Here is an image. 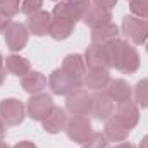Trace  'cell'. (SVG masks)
Masks as SVG:
<instances>
[{
	"mask_svg": "<svg viewBox=\"0 0 148 148\" xmlns=\"http://www.w3.org/2000/svg\"><path fill=\"white\" fill-rule=\"evenodd\" d=\"M115 148H136L133 143H126V141H121L119 145H115Z\"/></svg>",
	"mask_w": 148,
	"mask_h": 148,
	"instance_id": "836d02e7",
	"label": "cell"
},
{
	"mask_svg": "<svg viewBox=\"0 0 148 148\" xmlns=\"http://www.w3.org/2000/svg\"><path fill=\"white\" fill-rule=\"evenodd\" d=\"M0 9L10 17H14L21 10V0H0Z\"/></svg>",
	"mask_w": 148,
	"mask_h": 148,
	"instance_id": "83f0119b",
	"label": "cell"
},
{
	"mask_svg": "<svg viewBox=\"0 0 148 148\" xmlns=\"http://www.w3.org/2000/svg\"><path fill=\"white\" fill-rule=\"evenodd\" d=\"M53 109V98L52 95L48 93H36V95H31V98L28 100V105H26V112L28 115L33 119V121H43L48 112Z\"/></svg>",
	"mask_w": 148,
	"mask_h": 148,
	"instance_id": "52a82bcc",
	"label": "cell"
},
{
	"mask_svg": "<svg viewBox=\"0 0 148 148\" xmlns=\"http://www.w3.org/2000/svg\"><path fill=\"white\" fill-rule=\"evenodd\" d=\"M138 148H148V134L141 138V141H140V147H138Z\"/></svg>",
	"mask_w": 148,
	"mask_h": 148,
	"instance_id": "e575fe53",
	"label": "cell"
},
{
	"mask_svg": "<svg viewBox=\"0 0 148 148\" xmlns=\"http://www.w3.org/2000/svg\"><path fill=\"white\" fill-rule=\"evenodd\" d=\"M5 69H7V73L14 74L17 77H23V76H26L31 71V66H29V60L26 57L12 53V55H9L5 59Z\"/></svg>",
	"mask_w": 148,
	"mask_h": 148,
	"instance_id": "603a6c76",
	"label": "cell"
},
{
	"mask_svg": "<svg viewBox=\"0 0 148 148\" xmlns=\"http://www.w3.org/2000/svg\"><path fill=\"white\" fill-rule=\"evenodd\" d=\"M122 35L127 38L133 45H143L148 41V21L136 17V16H126L121 24Z\"/></svg>",
	"mask_w": 148,
	"mask_h": 148,
	"instance_id": "7a4b0ae2",
	"label": "cell"
},
{
	"mask_svg": "<svg viewBox=\"0 0 148 148\" xmlns=\"http://www.w3.org/2000/svg\"><path fill=\"white\" fill-rule=\"evenodd\" d=\"M60 69L66 74H69L74 81L83 84V79H84V74H86V64H84V57L81 53H69V55H66Z\"/></svg>",
	"mask_w": 148,
	"mask_h": 148,
	"instance_id": "4fadbf2b",
	"label": "cell"
},
{
	"mask_svg": "<svg viewBox=\"0 0 148 148\" xmlns=\"http://www.w3.org/2000/svg\"><path fill=\"white\" fill-rule=\"evenodd\" d=\"M12 21H10V16L9 14H5L2 9H0V33H3L7 28H9V24H10Z\"/></svg>",
	"mask_w": 148,
	"mask_h": 148,
	"instance_id": "f1b7e54d",
	"label": "cell"
},
{
	"mask_svg": "<svg viewBox=\"0 0 148 148\" xmlns=\"http://www.w3.org/2000/svg\"><path fill=\"white\" fill-rule=\"evenodd\" d=\"M66 110L71 115H90L91 95L83 88L73 90L69 95H66Z\"/></svg>",
	"mask_w": 148,
	"mask_h": 148,
	"instance_id": "8992f818",
	"label": "cell"
},
{
	"mask_svg": "<svg viewBox=\"0 0 148 148\" xmlns=\"http://www.w3.org/2000/svg\"><path fill=\"white\" fill-rule=\"evenodd\" d=\"M67 110L66 109H60V107H55L48 112V115L41 121V126H43V131L48 133V134H57L60 131H66V126H67Z\"/></svg>",
	"mask_w": 148,
	"mask_h": 148,
	"instance_id": "7c38bea8",
	"label": "cell"
},
{
	"mask_svg": "<svg viewBox=\"0 0 148 148\" xmlns=\"http://www.w3.org/2000/svg\"><path fill=\"white\" fill-rule=\"evenodd\" d=\"M91 3L100 5V7H103V9H109V10H112V9L117 5V0H91Z\"/></svg>",
	"mask_w": 148,
	"mask_h": 148,
	"instance_id": "f546056e",
	"label": "cell"
},
{
	"mask_svg": "<svg viewBox=\"0 0 148 148\" xmlns=\"http://www.w3.org/2000/svg\"><path fill=\"white\" fill-rule=\"evenodd\" d=\"M129 133H131V129L129 127H126L117 117H109L107 121H105V127H103V134L107 136V140L109 141H114V143H121V141H124L127 136H129Z\"/></svg>",
	"mask_w": 148,
	"mask_h": 148,
	"instance_id": "d6986e66",
	"label": "cell"
},
{
	"mask_svg": "<svg viewBox=\"0 0 148 148\" xmlns=\"http://www.w3.org/2000/svg\"><path fill=\"white\" fill-rule=\"evenodd\" d=\"M12 148H36V145H35L33 141H28V140H24V141H19V143H16Z\"/></svg>",
	"mask_w": 148,
	"mask_h": 148,
	"instance_id": "1f68e13d",
	"label": "cell"
},
{
	"mask_svg": "<svg viewBox=\"0 0 148 148\" xmlns=\"http://www.w3.org/2000/svg\"><path fill=\"white\" fill-rule=\"evenodd\" d=\"M52 2H57V0H52Z\"/></svg>",
	"mask_w": 148,
	"mask_h": 148,
	"instance_id": "74e56055",
	"label": "cell"
},
{
	"mask_svg": "<svg viewBox=\"0 0 148 148\" xmlns=\"http://www.w3.org/2000/svg\"><path fill=\"white\" fill-rule=\"evenodd\" d=\"M107 50L110 57V66L115 67L119 73L134 74L140 69V53L131 41L115 38L114 41L107 43Z\"/></svg>",
	"mask_w": 148,
	"mask_h": 148,
	"instance_id": "6da1fadb",
	"label": "cell"
},
{
	"mask_svg": "<svg viewBox=\"0 0 148 148\" xmlns=\"http://www.w3.org/2000/svg\"><path fill=\"white\" fill-rule=\"evenodd\" d=\"M117 36H119V26L115 23H107V24L91 28V43L107 45L114 41Z\"/></svg>",
	"mask_w": 148,
	"mask_h": 148,
	"instance_id": "44dd1931",
	"label": "cell"
},
{
	"mask_svg": "<svg viewBox=\"0 0 148 148\" xmlns=\"http://www.w3.org/2000/svg\"><path fill=\"white\" fill-rule=\"evenodd\" d=\"M74 24L73 21H67V19H62V17H53L52 16V21H50V28H48V35L57 40V41H62V40H67V38L73 35L74 31Z\"/></svg>",
	"mask_w": 148,
	"mask_h": 148,
	"instance_id": "7402d4cb",
	"label": "cell"
},
{
	"mask_svg": "<svg viewBox=\"0 0 148 148\" xmlns=\"http://www.w3.org/2000/svg\"><path fill=\"white\" fill-rule=\"evenodd\" d=\"M114 117H117L126 127L129 129H134L140 122V109L136 105V102L129 100V102H124V103H119Z\"/></svg>",
	"mask_w": 148,
	"mask_h": 148,
	"instance_id": "5bb4252c",
	"label": "cell"
},
{
	"mask_svg": "<svg viewBox=\"0 0 148 148\" xmlns=\"http://www.w3.org/2000/svg\"><path fill=\"white\" fill-rule=\"evenodd\" d=\"M47 77L45 74H41L40 71H29L26 76L21 77V86L26 93L29 95H36V93H41L45 88H47Z\"/></svg>",
	"mask_w": 148,
	"mask_h": 148,
	"instance_id": "ffe728a7",
	"label": "cell"
},
{
	"mask_svg": "<svg viewBox=\"0 0 148 148\" xmlns=\"http://www.w3.org/2000/svg\"><path fill=\"white\" fill-rule=\"evenodd\" d=\"M147 52H148V41H147Z\"/></svg>",
	"mask_w": 148,
	"mask_h": 148,
	"instance_id": "8d00e7d4",
	"label": "cell"
},
{
	"mask_svg": "<svg viewBox=\"0 0 148 148\" xmlns=\"http://www.w3.org/2000/svg\"><path fill=\"white\" fill-rule=\"evenodd\" d=\"M129 9L136 17L141 19L148 17V0H129Z\"/></svg>",
	"mask_w": 148,
	"mask_h": 148,
	"instance_id": "484cf974",
	"label": "cell"
},
{
	"mask_svg": "<svg viewBox=\"0 0 148 148\" xmlns=\"http://www.w3.org/2000/svg\"><path fill=\"white\" fill-rule=\"evenodd\" d=\"M83 57H84V64L88 69H109V67H112L107 45L91 43L86 48Z\"/></svg>",
	"mask_w": 148,
	"mask_h": 148,
	"instance_id": "9c48e42d",
	"label": "cell"
},
{
	"mask_svg": "<svg viewBox=\"0 0 148 148\" xmlns=\"http://www.w3.org/2000/svg\"><path fill=\"white\" fill-rule=\"evenodd\" d=\"M7 69H5V60H3V57H2V53H0V86L5 83V76H7Z\"/></svg>",
	"mask_w": 148,
	"mask_h": 148,
	"instance_id": "4dcf8cb0",
	"label": "cell"
},
{
	"mask_svg": "<svg viewBox=\"0 0 148 148\" xmlns=\"http://www.w3.org/2000/svg\"><path fill=\"white\" fill-rule=\"evenodd\" d=\"M0 148H9V145H7V143H3V141L0 140Z\"/></svg>",
	"mask_w": 148,
	"mask_h": 148,
	"instance_id": "d590c367",
	"label": "cell"
},
{
	"mask_svg": "<svg viewBox=\"0 0 148 148\" xmlns=\"http://www.w3.org/2000/svg\"><path fill=\"white\" fill-rule=\"evenodd\" d=\"M41 7H43V0H23L21 2V12L28 17L40 12Z\"/></svg>",
	"mask_w": 148,
	"mask_h": 148,
	"instance_id": "4316f807",
	"label": "cell"
},
{
	"mask_svg": "<svg viewBox=\"0 0 148 148\" xmlns=\"http://www.w3.org/2000/svg\"><path fill=\"white\" fill-rule=\"evenodd\" d=\"M110 74L109 69H88L84 74V79H83V84L88 88V90H93V91H102L103 88L109 86L110 83Z\"/></svg>",
	"mask_w": 148,
	"mask_h": 148,
	"instance_id": "e0dca14e",
	"label": "cell"
},
{
	"mask_svg": "<svg viewBox=\"0 0 148 148\" xmlns=\"http://www.w3.org/2000/svg\"><path fill=\"white\" fill-rule=\"evenodd\" d=\"M97 121H107L114 115V102L105 91H95L91 95V112Z\"/></svg>",
	"mask_w": 148,
	"mask_h": 148,
	"instance_id": "8fae6325",
	"label": "cell"
},
{
	"mask_svg": "<svg viewBox=\"0 0 148 148\" xmlns=\"http://www.w3.org/2000/svg\"><path fill=\"white\" fill-rule=\"evenodd\" d=\"M93 133V127H91V121L86 117V115H73L67 119V126H66V134L67 138L74 141V143H79L83 145Z\"/></svg>",
	"mask_w": 148,
	"mask_h": 148,
	"instance_id": "277c9868",
	"label": "cell"
},
{
	"mask_svg": "<svg viewBox=\"0 0 148 148\" xmlns=\"http://www.w3.org/2000/svg\"><path fill=\"white\" fill-rule=\"evenodd\" d=\"M105 93L110 97L112 102H115V103L119 105V103H124V102H129V100H131V97H133V88H131L129 83L124 81V79H114V81L109 83Z\"/></svg>",
	"mask_w": 148,
	"mask_h": 148,
	"instance_id": "ac0fdd59",
	"label": "cell"
},
{
	"mask_svg": "<svg viewBox=\"0 0 148 148\" xmlns=\"http://www.w3.org/2000/svg\"><path fill=\"white\" fill-rule=\"evenodd\" d=\"M5 133H7V129H5V122H3V119L0 117V140L5 138Z\"/></svg>",
	"mask_w": 148,
	"mask_h": 148,
	"instance_id": "d6a6232c",
	"label": "cell"
},
{
	"mask_svg": "<svg viewBox=\"0 0 148 148\" xmlns=\"http://www.w3.org/2000/svg\"><path fill=\"white\" fill-rule=\"evenodd\" d=\"M3 38L7 43V48L12 52H21L29 40V31L26 28V24L23 23H10L9 28L3 31Z\"/></svg>",
	"mask_w": 148,
	"mask_h": 148,
	"instance_id": "ba28073f",
	"label": "cell"
},
{
	"mask_svg": "<svg viewBox=\"0 0 148 148\" xmlns=\"http://www.w3.org/2000/svg\"><path fill=\"white\" fill-rule=\"evenodd\" d=\"M90 5H91V0H60L53 7L52 16L73 21L76 24L77 21L83 19V16H84V12L88 10Z\"/></svg>",
	"mask_w": 148,
	"mask_h": 148,
	"instance_id": "3957f363",
	"label": "cell"
},
{
	"mask_svg": "<svg viewBox=\"0 0 148 148\" xmlns=\"http://www.w3.org/2000/svg\"><path fill=\"white\" fill-rule=\"evenodd\" d=\"M81 21H83L86 26H90V28H97V26L112 23V12L109 9H103V7H100V5L91 3V5L88 7V10L84 12V16H83Z\"/></svg>",
	"mask_w": 148,
	"mask_h": 148,
	"instance_id": "2e32d148",
	"label": "cell"
},
{
	"mask_svg": "<svg viewBox=\"0 0 148 148\" xmlns=\"http://www.w3.org/2000/svg\"><path fill=\"white\" fill-rule=\"evenodd\" d=\"M48 86H50V90H52L53 95H69L73 90L81 88L83 84L77 83V81H74L69 74H66L59 67V69L52 71V74L48 76Z\"/></svg>",
	"mask_w": 148,
	"mask_h": 148,
	"instance_id": "30bf717a",
	"label": "cell"
},
{
	"mask_svg": "<svg viewBox=\"0 0 148 148\" xmlns=\"http://www.w3.org/2000/svg\"><path fill=\"white\" fill-rule=\"evenodd\" d=\"M50 21H52V12L48 10H40L36 14L28 17L26 28L33 36H45L48 35V28H50Z\"/></svg>",
	"mask_w": 148,
	"mask_h": 148,
	"instance_id": "9a60e30c",
	"label": "cell"
},
{
	"mask_svg": "<svg viewBox=\"0 0 148 148\" xmlns=\"http://www.w3.org/2000/svg\"><path fill=\"white\" fill-rule=\"evenodd\" d=\"M83 148H109V140L103 133H91V136L81 145Z\"/></svg>",
	"mask_w": 148,
	"mask_h": 148,
	"instance_id": "d4e9b609",
	"label": "cell"
},
{
	"mask_svg": "<svg viewBox=\"0 0 148 148\" xmlns=\"http://www.w3.org/2000/svg\"><path fill=\"white\" fill-rule=\"evenodd\" d=\"M133 95H134V102H136L138 107L148 109V77L136 83Z\"/></svg>",
	"mask_w": 148,
	"mask_h": 148,
	"instance_id": "cb8c5ba5",
	"label": "cell"
},
{
	"mask_svg": "<svg viewBox=\"0 0 148 148\" xmlns=\"http://www.w3.org/2000/svg\"><path fill=\"white\" fill-rule=\"evenodd\" d=\"M0 117L7 126H19L26 117V107L19 98H3L0 102Z\"/></svg>",
	"mask_w": 148,
	"mask_h": 148,
	"instance_id": "5b68a950",
	"label": "cell"
}]
</instances>
